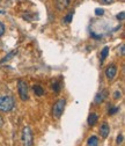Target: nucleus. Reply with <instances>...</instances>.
I'll list each match as a JSON object with an SVG mask.
<instances>
[{"label":"nucleus","mask_w":125,"mask_h":146,"mask_svg":"<svg viewBox=\"0 0 125 146\" xmlns=\"http://www.w3.org/2000/svg\"><path fill=\"white\" fill-rule=\"evenodd\" d=\"M32 89H34V93L36 94L37 96H42V95L44 94V89H43L41 86H38V85H35V86L32 87Z\"/></svg>","instance_id":"nucleus-12"},{"label":"nucleus","mask_w":125,"mask_h":146,"mask_svg":"<svg viewBox=\"0 0 125 146\" xmlns=\"http://www.w3.org/2000/svg\"><path fill=\"white\" fill-rule=\"evenodd\" d=\"M112 1L114 0H100V3H102L104 5H110V4H112Z\"/></svg>","instance_id":"nucleus-20"},{"label":"nucleus","mask_w":125,"mask_h":146,"mask_svg":"<svg viewBox=\"0 0 125 146\" xmlns=\"http://www.w3.org/2000/svg\"><path fill=\"white\" fill-rule=\"evenodd\" d=\"M65 107H66V100L65 99H59L55 104L52 107V115L55 118H59L64 110H65Z\"/></svg>","instance_id":"nucleus-2"},{"label":"nucleus","mask_w":125,"mask_h":146,"mask_svg":"<svg viewBox=\"0 0 125 146\" xmlns=\"http://www.w3.org/2000/svg\"><path fill=\"white\" fill-rule=\"evenodd\" d=\"M71 0H56V7L58 11H64L68 7Z\"/></svg>","instance_id":"nucleus-7"},{"label":"nucleus","mask_w":125,"mask_h":146,"mask_svg":"<svg viewBox=\"0 0 125 146\" xmlns=\"http://www.w3.org/2000/svg\"><path fill=\"white\" fill-rule=\"evenodd\" d=\"M17 92H19L20 99L22 101H27L29 99V95H28V85L22 79H20L19 81H17Z\"/></svg>","instance_id":"nucleus-3"},{"label":"nucleus","mask_w":125,"mask_h":146,"mask_svg":"<svg viewBox=\"0 0 125 146\" xmlns=\"http://www.w3.org/2000/svg\"><path fill=\"white\" fill-rule=\"evenodd\" d=\"M4 33H5V25L3 22H0V37L4 35Z\"/></svg>","instance_id":"nucleus-17"},{"label":"nucleus","mask_w":125,"mask_h":146,"mask_svg":"<svg viewBox=\"0 0 125 146\" xmlns=\"http://www.w3.org/2000/svg\"><path fill=\"white\" fill-rule=\"evenodd\" d=\"M99 138L96 136H91L87 140V146H99Z\"/></svg>","instance_id":"nucleus-10"},{"label":"nucleus","mask_w":125,"mask_h":146,"mask_svg":"<svg viewBox=\"0 0 125 146\" xmlns=\"http://www.w3.org/2000/svg\"><path fill=\"white\" fill-rule=\"evenodd\" d=\"M17 53V50H14V51H12V52H9L8 54H6V56L1 59V60H0V64H3V63H5V62H7V60H11L14 56H15V54Z\"/></svg>","instance_id":"nucleus-11"},{"label":"nucleus","mask_w":125,"mask_h":146,"mask_svg":"<svg viewBox=\"0 0 125 146\" xmlns=\"http://www.w3.org/2000/svg\"><path fill=\"white\" fill-rule=\"evenodd\" d=\"M21 140H22L23 146H32L34 138H32V132H31L29 126H26L24 129H23L22 136H21Z\"/></svg>","instance_id":"nucleus-4"},{"label":"nucleus","mask_w":125,"mask_h":146,"mask_svg":"<svg viewBox=\"0 0 125 146\" xmlns=\"http://www.w3.org/2000/svg\"><path fill=\"white\" fill-rule=\"evenodd\" d=\"M118 111H119V107H114V108H110V109H109V113H108V114L112 116V115H115V114L118 113Z\"/></svg>","instance_id":"nucleus-15"},{"label":"nucleus","mask_w":125,"mask_h":146,"mask_svg":"<svg viewBox=\"0 0 125 146\" xmlns=\"http://www.w3.org/2000/svg\"><path fill=\"white\" fill-rule=\"evenodd\" d=\"M120 96H122V93H120V92H118V90H117V92H115V95H114V98H115L116 100H118Z\"/></svg>","instance_id":"nucleus-22"},{"label":"nucleus","mask_w":125,"mask_h":146,"mask_svg":"<svg viewBox=\"0 0 125 146\" xmlns=\"http://www.w3.org/2000/svg\"><path fill=\"white\" fill-rule=\"evenodd\" d=\"M15 106V100L13 96L3 95L0 96V113H9Z\"/></svg>","instance_id":"nucleus-1"},{"label":"nucleus","mask_w":125,"mask_h":146,"mask_svg":"<svg viewBox=\"0 0 125 146\" xmlns=\"http://www.w3.org/2000/svg\"><path fill=\"white\" fill-rule=\"evenodd\" d=\"M95 14H96L97 16L103 15V14H104V9H102V8H96V9H95Z\"/></svg>","instance_id":"nucleus-18"},{"label":"nucleus","mask_w":125,"mask_h":146,"mask_svg":"<svg viewBox=\"0 0 125 146\" xmlns=\"http://www.w3.org/2000/svg\"><path fill=\"white\" fill-rule=\"evenodd\" d=\"M108 53H109V48L108 46H104L103 50L101 51V63H103L105 60V58L108 57Z\"/></svg>","instance_id":"nucleus-13"},{"label":"nucleus","mask_w":125,"mask_h":146,"mask_svg":"<svg viewBox=\"0 0 125 146\" xmlns=\"http://www.w3.org/2000/svg\"><path fill=\"white\" fill-rule=\"evenodd\" d=\"M120 54H122V56H124V45L120 46Z\"/></svg>","instance_id":"nucleus-23"},{"label":"nucleus","mask_w":125,"mask_h":146,"mask_svg":"<svg viewBox=\"0 0 125 146\" xmlns=\"http://www.w3.org/2000/svg\"><path fill=\"white\" fill-rule=\"evenodd\" d=\"M123 139H124V137H123V135H119L118 137H117V140H116V143L119 145V144H122L123 143Z\"/></svg>","instance_id":"nucleus-21"},{"label":"nucleus","mask_w":125,"mask_h":146,"mask_svg":"<svg viewBox=\"0 0 125 146\" xmlns=\"http://www.w3.org/2000/svg\"><path fill=\"white\" fill-rule=\"evenodd\" d=\"M97 121H99V116H97V114H95V113H92L91 115L88 116V118H87V123H88L89 126H94Z\"/></svg>","instance_id":"nucleus-9"},{"label":"nucleus","mask_w":125,"mask_h":146,"mask_svg":"<svg viewBox=\"0 0 125 146\" xmlns=\"http://www.w3.org/2000/svg\"><path fill=\"white\" fill-rule=\"evenodd\" d=\"M72 19H73V13H69V14H67V15L64 17V21H65L66 23H69L71 21H72Z\"/></svg>","instance_id":"nucleus-14"},{"label":"nucleus","mask_w":125,"mask_h":146,"mask_svg":"<svg viewBox=\"0 0 125 146\" xmlns=\"http://www.w3.org/2000/svg\"><path fill=\"white\" fill-rule=\"evenodd\" d=\"M109 132H110V127H109V125H108V123H103L101 126H100V135H101V137L102 138H106L109 136Z\"/></svg>","instance_id":"nucleus-6"},{"label":"nucleus","mask_w":125,"mask_h":146,"mask_svg":"<svg viewBox=\"0 0 125 146\" xmlns=\"http://www.w3.org/2000/svg\"><path fill=\"white\" fill-rule=\"evenodd\" d=\"M3 124H4V119H3V117L0 116V127L3 126Z\"/></svg>","instance_id":"nucleus-24"},{"label":"nucleus","mask_w":125,"mask_h":146,"mask_svg":"<svg viewBox=\"0 0 125 146\" xmlns=\"http://www.w3.org/2000/svg\"><path fill=\"white\" fill-rule=\"evenodd\" d=\"M106 98V90H102V92L97 93L95 95V99H94V103L95 104H101Z\"/></svg>","instance_id":"nucleus-8"},{"label":"nucleus","mask_w":125,"mask_h":146,"mask_svg":"<svg viewBox=\"0 0 125 146\" xmlns=\"http://www.w3.org/2000/svg\"><path fill=\"white\" fill-rule=\"evenodd\" d=\"M117 19L120 20V21H123V20L125 19V13H124V12H120V13L117 15Z\"/></svg>","instance_id":"nucleus-19"},{"label":"nucleus","mask_w":125,"mask_h":146,"mask_svg":"<svg viewBox=\"0 0 125 146\" xmlns=\"http://www.w3.org/2000/svg\"><path fill=\"white\" fill-rule=\"evenodd\" d=\"M52 88H53V90H55L56 93H59L60 92V85H59V82H55L52 85Z\"/></svg>","instance_id":"nucleus-16"},{"label":"nucleus","mask_w":125,"mask_h":146,"mask_svg":"<svg viewBox=\"0 0 125 146\" xmlns=\"http://www.w3.org/2000/svg\"><path fill=\"white\" fill-rule=\"evenodd\" d=\"M116 74H117V67H116V65L112 64V65L106 67V70H105V77L108 78L109 80H112L116 77Z\"/></svg>","instance_id":"nucleus-5"}]
</instances>
